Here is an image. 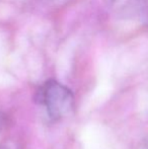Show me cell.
<instances>
[{"label":"cell","instance_id":"obj_1","mask_svg":"<svg viewBox=\"0 0 148 149\" xmlns=\"http://www.w3.org/2000/svg\"><path fill=\"white\" fill-rule=\"evenodd\" d=\"M37 100L44 104L48 115L53 120L64 117L72 108L73 94L65 85L56 80L45 82L37 92Z\"/></svg>","mask_w":148,"mask_h":149},{"label":"cell","instance_id":"obj_2","mask_svg":"<svg viewBox=\"0 0 148 149\" xmlns=\"http://www.w3.org/2000/svg\"><path fill=\"white\" fill-rule=\"evenodd\" d=\"M108 7L114 14L127 19H136L148 12V0H106Z\"/></svg>","mask_w":148,"mask_h":149},{"label":"cell","instance_id":"obj_3","mask_svg":"<svg viewBox=\"0 0 148 149\" xmlns=\"http://www.w3.org/2000/svg\"><path fill=\"white\" fill-rule=\"evenodd\" d=\"M5 125H6V117H5V115L0 111V132L4 129Z\"/></svg>","mask_w":148,"mask_h":149},{"label":"cell","instance_id":"obj_4","mask_svg":"<svg viewBox=\"0 0 148 149\" xmlns=\"http://www.w3.org/2000/svg\"><path fill=\"white\" fill-rule=\"evenodd\" d=\"M144 147L145 149H148V138H146L144 141Z\"/></svg>","mask_w":148,"mask_h":149},{"label":"cell","instance_id":"obj_5","mask_svg":"<svg viewBox=\"0 0 148 149\" xmlns=\"http://www.w3.org/2000/svg\"><path fill=\"white\" fill-rule=\"evenodd\" d=\"M0 149H9V148L5 145H0Z\"/></svg>","mask_w":148,"mask_h":149}]
</instances>
